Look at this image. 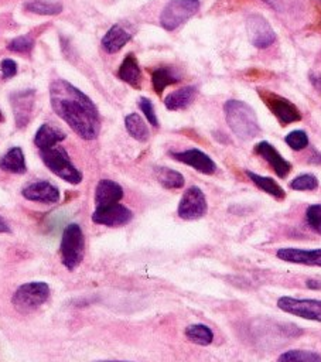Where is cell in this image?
<instances>
[{"label": "cell", "mask_w": 321, "mask_h": 362, "mask_svg": "<svg viewBox=\"0 0 321 362\" xmlns=\"http://www.w3.org/2000/svg\"><path fill=\"white\" fill-rule=\"evenodd\" d=\"M52 110L83 140H93L100 132V116L96 105L81 89L65 79L49 85Z\"/></svg>", "instance_id": "cell-1"}, {"label": "cell", "mask_w": 321, "mask_h": 362, "mask_svg": "<svg viewBox=\"0 0 321 362\" xmlns=\"http://www.w3.org/2000/svg\"><path fill=\"white\" fill-rule=\"evenodd\" d=\"M226 123L242 140H250L260 133V126L255 110L245 102L230 99L223 106Z\"/></svg>", "instance_id": "cell-2"}, {"label": "cell", "mask_w": 321, "mask_h": 362, "mask_svg": "<svg viewBox=\"0 0 321 362\" xmlns=\"http://www.w3.org/2000/svg\"><path fill=\"white\" fill-rule=\"evenodd\" d=\"M40 157L44 164L61 180L74 185L82 181V173L74 165L64 147L57 144L54 147L40 150Z\"/></svg>", "instance_id": "cell-3"}, {"label": "cell", "mask_w": 321, "mask_h": 362, "mask_svg": "<svg viewBox=\"0 0 321 362\" xmlns=\"http://www.w3.org/2000/svg\"><path fill=\"white\" fill-rule=\"evenodd\" d=\"M85 255V238L78 223H69L61 239V262L68 270H75Z\"/></svg>", "instance_id": "cell-4"}, {"label": "cell", "mask_w": 321, "mask_h": 362, "mask_svg": "<svg viewBox=\"0 0 321 362\" xmlns=\"http://www.w3.org/2000/svg\"><path fill=\"white\" fill-rule=\"evenodd\" d=\"M49 297V286L44 281L21 284L11 297V304L20 313H31L41 307Z\"/></svg>", "instance_id": "cell-5"}, {"label": "cell", "mask_w": 321, "mask_h": 362, "mask_svg": "<svg viewBox=\"0 0 321 362\" xmlns=\"http://www.w3.org/2000/svg\"><path fill=\"white\" fill-rule=\"evenodd\" d=\"M198 8L199 0H170L160 14V24L164 30L173 31L189 20Z\"/></svg>", "instance_id": "cell-6"}, {"label": "cell", "mask_w": 321, "mask_h": 362, "mask_svg": "<svg viewBox=\"0 0 321 362\" xmlns=\"http://www.w3.org/2000/svg\"><path fill=\"white\" fill-rule=\"evenodd\" d=\"M206 211H208V202L202 189L197 185L188 187L178 202V208H177L178 216L184 221H197L205 216Z\"/></svg>", "instance_id": "cell-7"}, {"label": "cell", "mask_w": 321, "mask_h": 362, "mask_svg": "<svg viewBox=\"0 0 321 362\" xmlns=\"http://www.w3.org/2000/svg\"><path fill=\"white\" fill-rule=\"evenodd\" d=\"M277 307L291 315L321 322V300L284 296L277 298Z\"/></svg>", "instance_id": "cell-8"}, {"label": "cell", "mask_w": 321, "mask_h": 362, "mask_svg": "<svg viewBox=\"0 0 321 362\" xmlns=\"http://www.w3.org/2000/svg\"><path fill=\"white\" fill-rule=\"evenodd\" d=\"M132 218H133V212L127 206L119 202L96 206L95 212L92 214V221L95 223L112 226V228L124 226L132 221Z\"/></svg>", "instance_id": "cell-9"}, {"label": "cell", "mask_w": 321, "mask_h": 362, "mask_svg": "<svg viewBox=\"0 0 321 362\" xmlns=\"http://www.w3.org/2000/svg\"><path fill=\"white\" fill-rule=\"evenodd\" d=\"M246 31L250 42L256 48H267L276 40L274 30L272 28L269 21L259 14H252L247 17Z\"/></svg>", "instance_id": "cell-10"}, {"label": "cell", "mask_w": 321, "mask_h": 362, "mask_svg": "<svg viewBox=\"0 0 321 362\" xmlns=\"http://www.w3.org/2000/svg\"><path fill=\"white\" fill-rule=\"evenodd\" d=\"M34 96H35L34 89L17 90V92L10 93V96H8L11 107H13V113H14L16 126L18 129L25 127L31 119L33 107H34Z\"/></svg>", "instance_id": "cell-11"}, {"label": "cell", "mask_w": 321, "mask_h": 362, "mask_svg": "<svg viewBox=\"0 0 321 362\" xmlns=\"http://www.w3.org/2000/svg\"><path fill=\"white\" fill-rule=\"evenodd\" d=\"M264 103L269 106L272 113L277 117V120L284 126L293 122L301 120L300 110L286 98L274 95V93H266Z\"/></svg>", "instance_id": "cell-12"}, {"label": "cell", "mask_w": 321, "mask_h": 362, "mask_svg": "<svg viewBox=\"0 0 321 362\" xmlns=\"http://www.w3.org/2000/svg\"><path fill=\"white\" fill-rule=\"evenodd\" d=\"M170 154L177 161H181V163L195 168L197 171H199L202 174L209 175V174H214L216 171L215 161L206 153H204L198 148H188V150H184V151H171Z\"/></svg>", "instance_id": "cell-13"}, {"label": "cell", "mask_w": 321, "mask_h": 362, "mask_svg": "<svg viewBox=\"0 0 321 362\" xmlns=\"http://www.w3.org/2000/svg\"><path fill=\"white\" fill-rule=\"evenodd\" d=\"M276 256L280 260H284V262H288V263L321 267V249L281 247V249H277Z\"/></svg>", "instance_id": "cell-14"}, {"label": "cell", "mask_w": 321, "mask_h": 362, "mask_svg": "<svg viewBox=\"0 0 321 362\" xmlns=\"http://www.w3.org/2000/svg\"><path fill=\"white\" fill-rule=\"evenodd\" d=\"M23 197L40 204H55L59 199V189L48 181H37L23 188Z\"/></svg>", "instance_id": "cell-15"}, {"label": "cell", "mask_w": 321, "mask_h": 362, "mask_svg": "<svg viewBox=\"0 0 321 362\" xmlns=\"http://www.w3.org/2000/svg\"><path fill=\"white\" fill-rule=\"evenodd\" d=\"M255 151L256 154H259L260 157H263L270 167L273 168V171L280 177L284 178L290 171H291V163L287 161L276 148L273 144H270L269 141H260L255 146Z\"/></svg>", "instance_id": "cell-16"}, {"label": "cell", "mask_w": 321, "mask_h": 362, "mask_svg": "<svg viewBox=\"0 0 321 362\" xmlns=\"http://www.w3.org/2000/svg\"><path fill=\"white\" fill-rule=\"evenodd\" d=\"M123 194H124L123 188L116 181H112L107 178L100 180L96 184V189H95L96 206L116 204L123 198Z\"/></svg>", "instance_id": "cell-17"}, {"label": "cell", "mask_w": 321, "mask_h": 362, "mask_svg": "<svg viewBox=\"0 0 321 362\" xmlns=\"http://www.w3.org/2000/svg\"><path fill=\"white\" fill-rule=\"evenodd\" d=\"M65 133L59 129V127H55L49 123H44L38 127V130L35 132V136H34V144L40 148V150H44V148H49V147H54L57 146L59 141H62L65 139Z\"/></svg>", "instance_id": "cell-18"}, {"label": "cell", "mask_w": 321, "mask_h": 362, "mask_svg": "<svg viewBox=\"0 0 321 362\" xmlns=\"http://www.w3.org/2000/svg\"><path fill=\"white\" fill-rule=\"evenodd\" d=\"M130 38H132L130 33H127L123 27L115 24L103 35L102 48L109 54H115L119 49H122L130 41Z\"/></svg>", "instance_id": "cell-19"}, {"label": "cell", "mask_w": 321, "mask_h": 362, "mask_svg": "<svg viewBox=\"0 0 321 362\" xmlns=\"http://www.w3.org/2000/svg\"><path fill=\"white\" fill-rule=\"evenodd\" d=\"M0 168L10 174H24L27 171L25 157L20 147L8 148L0 157Z\"/></svg>", "instance_id": "cell-20"}, {"label": "cell", "mask_w": 321, "mask_h": 362, "mask_svg": "<svg viewBox=\"0 0 321 362\" xmlns=\"http://www.w3.org/2000/svg\"><path fill=\"white\" fill-rule=\"evenodd\" d=\"M195 95H197L195 86H185V88H181V89H177V90L168 93L164 99V105L168 110L185 109L187 106L191 105Z\"/></svg>", "instance_id": "cell-21"}, {"label": "cell", "mask_w": 321, "mask_h": 362, "mask_svg": "<svg viewBox=\"0 0 321 362\" xmlns=\"http://www.w3.org/2000/svg\"><path fill=\"white\" fill-rule=\"evenodd\" d=\"M119 78L129 83L133 88H140L141 81V71L139 66V62L133 54H127L120 64L119 68Z\"/></svg>", "instance_id": "cell-22"}, {"label": "cell", "mask_w": 321, "mask_h": 362, "mask_svg": "<svg viewBox=\"0 0 321 362\" xmlns=\"http://www.w3.org/2000/svg\"><path fill=\"white\" fill-rule=\"evenodd\" d=\"M246 175L252 180V182L262 191H264L266 194L274 197L276 199H284L286 198V192L284 189L280 187V184H277L276 180L270 178V177H264V175H260V174H256L250 170L246 171Z\"/></svg>", "instance_id": "cell-23"}, {"label": "cell", "mask_w": 321, "mask_h": 362, "mask_svg": "<svg viewBox=\"0 0 321 362\" xmlns=\"http://www.w3.org/2000/svg\"><path fill=\"white\" fill-rule=\"evenodd\" d=\"M154 177L164 188L174 189V188H181L185 184V180L181 173L163 165L154 167Z\"/></svg>", "instance_id": "cell-24"}, {"label": "cell", "mask_w": 321, "mask_h": 362, "mask_svg": "<svg viewBox=\"0 0 321 362\" xmlns=\"http://www.w3.org/2000/svg\"><path fill=\"white\" fill-rule=\"evenodd\" d=\"M124 126L126 130L129 132V134L139 140V141H146L150 137V132L148 127L146 124V122L141 119L140 115L137 113H130L124 117Z\"/></svg>", "instance_id": "cell-25"}, {"label": "cell", "mask_w": 321, "mask_h": 362, "mask_svg": "<svg viewBox=\"0 0 321 362\" xmlns=\"http://www.w3.org/2000/svg\"><path fill=\"white\" fill-rule=\"evenodd\" d=\"M180 81V76L168 66H161L153 71L151 74V83L156 93H161L168 85L175 83Z\"/></svg>", "instance_id": "cell-26"}, {"label": "cell", "mask_w": 321, "mask_h": 362, "mask_svg": "<svg viewBox=\"0 0 321 362\" xmlns=\"http://www.w3.org/2000/svg\"><path fill=\"white\" fill-rule=\"evenodd\" d=\"M185 337L191 342H194L197 345H202V346H206V345L212 344V341H214V332L205 324H189L185 328Z\"/></svg>", "instance_id": "cell-27"}, {"label": "cell", "mask_w": 321, "mask_h": 362, "mask_svg": "<svg viewBox=\"0 0 321 362\" xmlns=\"http://www.w3.org/2000/svg\"><path fill=\"white\" fill-rule=\"evenodd\" d=\"M277 362H321V354L307 349H288L277 358Z\"/></svg>", "instance_id": "cell-28"}, {"label": "cell", "mask_w": 321, "mask_h": 362, "mask_svg": "<svg viewBox=\"0 0 321 362\" xmlns=\"http://www.w3.org/2000/svg\"><path fill=\"white\" fill-rule=\"evenodd\" d=\"M24 8L30 13L34 14H41V16H54L62 11V4L61 3H52V1H42V0H33L25 3Z\"/></svg>", "instance_id": "cell-29"}, {"label": "cell", "mask_w": 321, "mask_h": 362, "mask_svg": "<svg viewBox=\"0 0 321 362\" xmlns=\"http://www.w3.org/2000/svg\"><path fill=\"white\" fill-rule=\"evenodd\" d=\"M318 187V180L314 174H301L290 181V188L294 191H314Z\"/></svg>", "instance_id": "cell-30"}, {"label": "cell", "mask_w": 321, "mask_h": 362, "mask_svg": "<svg viewBox=\"0 0 321 362\" xmlns=\"http://www.w3.org/2000/svg\"><path fill=\"white\" fill-rule=\"evenodd\" d=\"M307 225L321 235V204H313L305 209Z\"/></svg>", "instance_id": "cell-31"}, {"label": "cell", "mask_w": 321, "mask_h": 362, "mask_svg": "<svg viewBox=\"0 0 321 362\" xmlns=\"http://www.w3.org/2000/svg\"><path fill=\"white\" fill-rule=\"evenodd\" d=\"M284 140L288 144V147H291L296 151L303 150L308 146V136L304 130H293L286 136Z\"/></svg>", "instance_id": "cell-32"}, {"label": "cell", "mask_w": 321, "mask_h": 362, "mask_svg": "<svg viewBox=\"0 0 321 362\" xmlns=\"http://www.w3.org/2000/svg\"><path fill=\"white\" fill-rule=\"evenodd\" d=\"M34 47V41L33 38H30L28 35H21V37H16L14 40H11L7 45V48L13 52H20V54H27L33 49Z\"/></svg>", "instance_id": "cell-33"}, {"label": "cell", "mask_w": 321, "mask_h": 362, "mask_svg": "<svg viewBox=\"0 0 321 362\" xmlns=\"http://www.w3.org/2000/svg\"><path fill=\"white\" fill-rule=\"evenodd\" d=\"M139 107H140L141 112L144 113V116H146V119L148 120V123L153 124L154 127H158V120H157V116H156L154 106H153L151 100L147 99V98H140V99H139Z\"/></svg>", "instance_id": "cell-34"}, {"label": "cell", "mask_w": 321, "mask_h": 362, "mask_svg": "<svg viewBox=\"0 0 321 362\" xmlns=\"http://www.w3.org/2000/svg\"><path fill=\"white\" fill-rule=\"evenodd\" d=\"M0 69H1V74H3V78L4 79H8L11 76H14L17 74V64L10 59V58H6L1 61L0 64Z\"/></svg>", "instance_id": "cell-35"}, {"label": "cell", "mask_w": 321, "mask_h": 362, "mask_svg": "<svg viewBox=\"0 0 321 362\" xmlns=\"http://www.w3.org/2000/svg\"><path fill=\"white\" fill-rule=\"evenodd\" d=\"M10 226H8V223L6 222V219L0 215V233H10Z\"/></svg>", "instance_id": "cell-36"}, {"label": "cell", "mask_w": 321, "mask_h": 362, "mask_svg": "<svg viewBox=\"0 0 321 362\" xmlns=\"http://www.w3.org/2000/svg\"><path fill=\"white\" fill-rule=\"evenodd\" d=\"M263 1H264V3H267L269 6L274 7L276 10H277V8L280 10V8H281V6H283V1H284V0H263Z\"/></svg>", "instance_id": "cell-37"}, {"label": "cell", "mask_w": 321, "mask_h": 362, "mask_svg": "<svg viewBox=\"0 0 321 362\" xmlns=\"http://www.w3.org/2000/svg\"><path fill=\"white\" fill-rule=\"evenodd\" d=\"M305 284H307V287H310L311 290H320V288H321V283L317 281V280H307Z\"/></svg>", "instance_id": "cell-38"}, {"label": "cell", "mask_w": 321, "mask_h": 362, "mask_svg": "<svg viewBox=\"0 0 321 362\" xmlns=\"http://www.w3.org/2000/svg\"><path fill=\"white\" fill-rule=\"evenodd\" d=\"M99 362H127V361H99Z\"/></svg>", "instance_id": "cell-39"}, {"label": "cell", "mask_w": 321, "mask_h": 362, "mask_svg": "<svg viewBox=\"0 0 321 362\" xmlns=\"http://www.w3.org/2000/svg\"><path fill=\"white\" fill-rule=\"evenodd\" d=\"M4 120V117H3V113H1V110H0V122H3Z\"/></svg>", "instance_id": "cell-40"}]
</instances>
